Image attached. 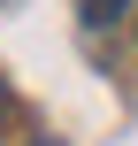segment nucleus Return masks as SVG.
<instances>
[{"instance_id": "f03ea898", "label": "nucleus", "mask_w": 138, "mask_h": 146, "mask_svg": "<svg viewBox=\"0 0 138 146\" xmlns=\"http://www.w3.org/2000/svg\"><path fill=\"white\" fill-rule=\"evenodd\" d=\"M46 146H61V139H46Z\"/></svg>"}, {"instance_id": "f257e3e1", "label": "nucleus", "mask_w": 138, "mask_h": 146, "mask_svg": "<svg viewBox=\"0 0 138 146\" xmlns=\"http://www.w3.org/2000/svg\"><path fill=\"white\" fill-rule=\"evenodd\" d=\"M77 15L100 31V23H115V15H131V0H77Z\"/></svg>"}]
</instances>
